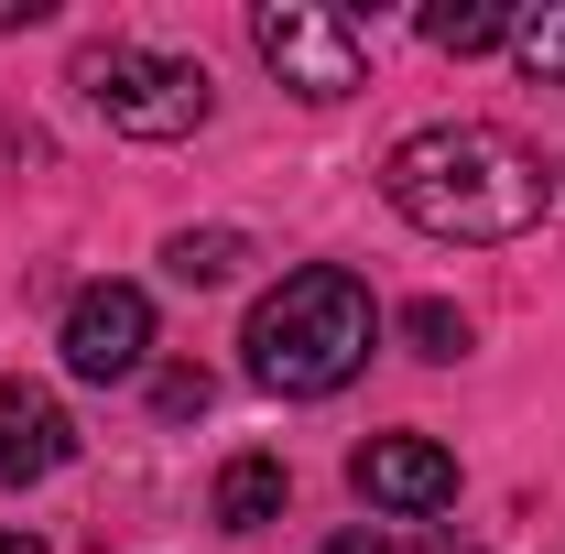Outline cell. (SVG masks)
Masks as SVG:
<instances>
[{
    "mask_svg": "<svg viewBox=\"0 0 565 554\" xmlns=\"http://www.w3.org/2000/svg\"><path fill=\"white\" fill-rule=\"evenodd\" d=\"M403 338H414V359H468V338H479V327H468L446 294H424V305H403Z\"/></svg>",
    "mask_w": 565,
    "mask_h": 554,
    "instance_id": "12",
    "label": "cell"
},
{
    "mask_svg": "<svg viewBox=\"0 0 565 554\" xmlns=\"http://www.w3.org/2000/svg\"><path fill=\"white\" fill-rule=\"evenodd\" d=\"M152 403H163V414H207V370H163Z\"/></svg>",
    "mask_w": 565,
    "mask_h": 554,
    "instance_id": "13",
    "label": "cell"
},
{
    "mask_svg": "<svg viewBox=\"0 0 565 554\" xmlns=\"http://www.w3.org/2000/svg\"><path fill=\"white\" fill-rule=\"evenodd\" d=\"M424 44L435 55H490V44H511V11L500 0H435L424 11Z\"/></svg>",
    "mask_w": 565,
    "mask_h": 554,
    "instance_id": "9",
    "label": "cell"
},
{
    "mask_svg": "<svg viewBox=\"0 0 565 554\" xmlns=\"http://www.w3.org/2000/svg\"><path fill=\"white\" fill-rule=\"evenodd\" d=\"M282 500H294L282 457H228V468H217V522H228V533H262V522H282Z\"/></svg>",
    "mask_w": 565,
    "mask_h": 554,
    "instance_id": "8",
    "label": "cell"
},
{
    "mask_svg": "<svg viewBox=\"0 0 565 554\" xmlns=\"http://www.w3.org/2000/svg\"><path fill=\"white\" fill-rule=\"evenodd\" d=\"M76 457V424L44 381H0V479H55Z\"/></svg>",
    "mask_w": 565,
    "mask_h": 554,
    "instance_id": "7",
    "label": "cell"
},
{
    "mask_svg": "<svg viewBox=\"0 0 565 554\" xmlns=\"http://www.w3.org/2000/svg\"><path fill=\"white\" fill-rule=\"evenodd\" d=\"M381 338V305H370V283L338 273V262H305V273H282L262 305H250V381L282 392V403H327V392H349L359 359Z\"/></svg>",
    "mask_w": 565,
    "mask_h": 554,
    "instance_id": "2",
    "label": "cell"
},
{
    "mask_svg": "<svg viewBox=\"0 0 565 554\" xmlns=\"http://www.w3.org/2000/svg\"><path fill=\"white\" fill-rule=\"evenodd\" d=\"M163 262H174V283H228L239 273V228H174Z\"/></svg>",
    "mask_w": 565,
    "mask_h": 554,
    "instance_id": "10",
    "label": "cell"
},
{
    "mask_svg": "<svg viewBox=\"0 0 565 554\" xmlns=\"http://www.w3.org/2000/svg\"><path fill=\"white\" fill-rule=\"evenodd\" d=\"M250 55L294 87V98H349V87H370V33H359V11H338V0H262L250 11Z\"/></svg>",
    "mask_w": 565,
    "mask_h": 554,
    "instance_id": "4",
    "label": "cell"
},
{
    "mask_svg": "<svg viewBox=\"0 0 565 554\" xmlns=\"http://www.w3.org/2000/svg\"><path fill=\"white\" fill-rule=\"evenodd\" d=\"M349 479H359V500H381V511L424 522V511H446V500H457V457H446L435 435H370Z\"/></svg>",
    "mask_w": 565,
    "mask_h": 554,
    "instance_id": "6",
    "label": "cell"
},
{
    "mask_svg": "<svg viewBox=\"0 0 565 554\" xmlns=\"http://www.w3.org/2000/svg\"><path fill=\"white\" fill-rule=\"evenodd\" d=\"M152 359V294L141 283H87L66 305V370L76 381H131Z\"/></svg>",
    "mask_w": 565,
    "mask_h": 554,
    "instance_id": "5",
    "label": "cell"
},
{
    "mask_svg": "<svg viewBox=\"0 0 565 554\" xmlns=\"http://www.w3.org/2000/svg\"><path fill=\"white\" fill-rule=\"evenodd\" d=\"M511 55H522V76H544V87H555V76H565V0L511 11Z\"/></svg>",
    "mask_w": 565,
    "mask_h": 554,
    "instance_id": "11",
    "label": "cell"
},
{
    "mask_svg": "<svg viewBox=\"0 0 565 554\" xmlns=\"http://www.w3.org/2000/svg\"><path fill=\"white\" fill-rule=\"evenodd\" d=\"M87 98H98V120L131 141H185L207 131V66L196 55H163V44H98L87 55Z\"/></svg>",
    "mask_w": 565,
    "mask_h": 554,
    "instance_id": "3",
    "label": "cell"
},
{
    "mask_svg": "<svg viewBox=\"0 0 565 554\" xmlns=\"http://www.w3.org/2000/svg\"><path fill=\"white\" fill-rule=\"evenodd\" d=\"M381 196L414 217L424 239H457V251H490V239H522L555 207V174L533 141H511L500 120H424V131L392 141L381 163Z\"/></svg>",
    "mask_w": 565,
    "mask_h": 554,
    "instance_id": "1",
    "label": "cell"
},
{
    "mask_svg": "<svg viewBox=\"0 0 565 554\" xmlns=\"http://www.w3.org/2000/svg\"><path fill=\"white\" fill-rule=\"evenodd\" d=\"M0 554H44V544H33V533H0Z\"/></svg>",
    "mask_w": 565,
    "mask_h": 554,
    "instance_id": "15",
    "label": "cell"
},
{
    "mask_svg": "<svg viewBox=\"0 0 565 554\" xmlns=\"http://www.w3.org/2000/svg\"><path fill=\"white\" fill-rule=\"evenodd\" d=\"M316 554H403L392 533H338V544H316Z\"/></svg>",
    "mask_w": 565,
    "mask_h": 554,
    "instance_id": "14",
    "label": "cell"
}]
</instances>
